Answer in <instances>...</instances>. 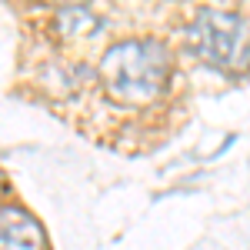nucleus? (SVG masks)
Returning <instances> with one entry per match:
<instances>
[{"instance_id": "1", "label": "nucleus", "mask_w": 250, "mask_h": 250, "mask_svg": "<svg viewBox=\"0 0 250 250\" xmlns=\"http://www.w3.org/2000/svg\"><path fill=\"white\" fill-rule=\"evenodd\" d=\"M170 70H173L170 50L154 37L120 40L100 57L104 94L117 104H130V107L154 104L167 90Z\"/></svg>"}, {"instance_id": "2", "label": "nucleus", "mask_w": 250, "mask_h": 250, "mask_svg": "<svg viewBox=\"0 0 250 250\" xmlns=\"http://www.w3.org/2000/svg\"><path fill=\"white\" fill-rule=\"evenodd\" d=\"M187 47L193 57L213 70L224 74L250 70V27L233 10H217V7L197 10L193 23L187 27Z\"/></svg>"}, {"instance_id": "3", "label": "nucleus", "mask_w": 250, "mask_h": 250, "mask_svg": "<svg viewBox=\"0 0 250 250\" xmlns=\"http://www.w3.org/2000/svg\"><path fill=\"white\" fill-rule=\"evenodd\" d=\"M0 250H47V230L23 207H0Z\"/></svg>"}, {"instance_id": "4", "label": "nucleus", "mask_w": 250, "mask_h": 250, "mask_svg": "<svg viewBox=\"0 0 250 250\" xmlns=\"http://www.w3.org/2000/svg\"><path fill=\"white\" fill-rule=\"evenodd\" d=\"M100 17H97L90 7H83V3H77V7H60L57 10V34L67 43H87V40H94L97 34H100Z\"/></svg>"}, {"instance_id": "5", "label": "nucleus", "mask_w": 250, "mask_h": 250, "mask_svg": "<svg viewBox=\"0 0 250 250\" xmlns=\"http://www.w3.org/2000/svg\"><path fill=\"white\" fill-rule=\"evenodd\" d=\"M7 193V180H3V173H0V197Z\"/></svg>"}]
</instances>
